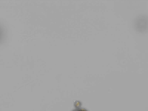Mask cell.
Segmentation results:
<instances>
[{"mask_svg": "<svg viewBox=\"0 0 148 111\" xmlns=\"http://www.w3.org/2000/svg\"><path fill=\"white\" fill-rule=\"evenodd\" d=\"M72 111H87L84 108H77L74 110Z\"/></svg>", "mask_w": 148, "mask_h": 111, "instance_id": "obj_1", "label": "cell"}]
</instances>
